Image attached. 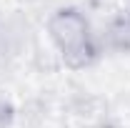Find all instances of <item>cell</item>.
Masks as SVG:
<instances>
[{
	"instance_id": "cell-1",
	"label": "cell",
	"mask_w": 130,
	"mask_h": 128,
	"mask_svg": "<svg viewBox=\"0 0 130 128\" xmlns=\"http://www.w3.org/2000/svg\"><path fill=\"white\" fill-rule=\"evenodd\" d=\"M53 33L60 43L63 53L73 60V63H80L88 60L90 55V43H88V28L75 13H60L53 23Z\"/></svg>"
}]
</instances>
